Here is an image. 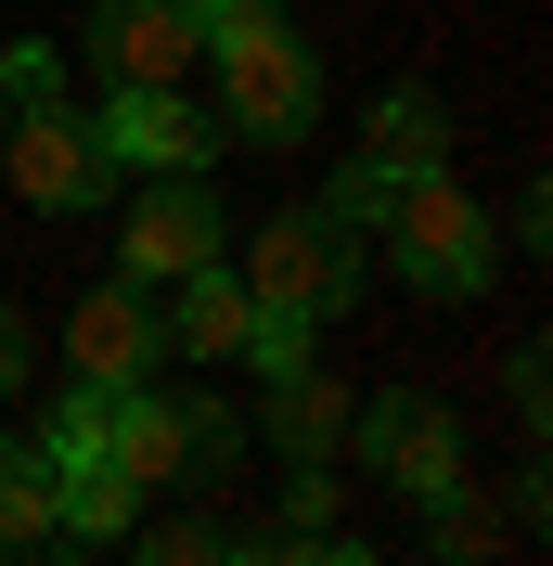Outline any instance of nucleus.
<instances>
[{
    "instance_id": "17",
    "label": "nucleus",
    "mask_w": 553,
    "mask_h": 566,
    "mask_svg": "<svg viewBox=\"0 0 553 566\" xmlns=\"http://www.w3.org/2000/svg\"><path fill=\"white\" fill-rule=\"evenodd\" d=\"M232 566H374L361 541H322V528H296V541H232Z\"/></svg>"
},
{
    "instance_id": "21",
    "label": "nucleus",
    "mask_w": 553,
    "mask_h": 566,
    "mask_svg": "<svg viewBox=\"0 0 553 566\" xmlns=\"http://www.w3.org/2000/svg\"><path fill=\"white\" fill-rule=\"evenodd\" d=\"M0 116H13V104H0Z\"/></svg>"
},
{
    "instance_id": "16",
    "label": "nucleus",
    "mask_w": 553,
    "mask_h": 566,
    "mask_svg": "<svg viewBox=\"0 0 553 566\" xmlns=\"http://www.w3.org/2000/svg\"><path fill=\"white\" fill-rule=\"evenodd\" d=\"M129 566H232V528H207V515H168V528H142Z\"/></svg>"
},
{
    "instance_id": "10",
    "label": "nucleus",
    "mask_w": 553,
    "mask_h": 566,
    "mask_svg": "<svg viewBox=\"0 0 553 566\" xmlns=\"http://www.w3.org/2000/svg\"><path fill=\"white\" fill-rule=\"evenodd\" d=\"M155 335H168L180 360H244V335H258V296H244L232 258H207V271L168 283V310H155Z\"/></svg>"
},
{
    "instance_id": "8",
    "label": "nucleus",
    "mask_w": 553,
    "mask_h": 566,
    "mask_svg": "<svg viewBox=\"0 0 553 566\" xmlns=\"http://www.w3.org/2000/svg\"><path fill=\"white\" fill-rule=\"evenodd\" d=\"M91 142H104L116 168L207 180V155H219V116H194V91H116V104L91 116Z\"/></svg>"
},
{
    "instance_id": "14",
    "label": "nucleus",
    "mask_w": 553,
    "mask_h": 566,
    "mask_svg": "<svg viewBox=\"0 0 553 566\" xmlns=\"http://www.w3.org/2000/svg\"><path fill=\"white\" fill-rule=\"evenodd\" d=\"M39 541H65L52 528V451L39 438H0V554H39Z\"/></svg>"
},
{
    "instance_id": "12",
    "label": "nucleus",
    "mask_w": 553,
    "mask_h": 566,
    "mask_svg": "<svg viewBox=\"0 0 553 566\" xmlns=\"http://www.w3.org/2000/svg\"><path fill=\"white\" fill-rule=\"evenodd\" d=\"M438 155H450V116H438V91H386V104L361 116V168L413 180V168H438Z\"/></svg>"
},
{
    "instance_id": "9",
    "label": "nucleus",
    "mask_w": 553,
    "mask_h": 566,
    "mask_svg": "<svg viewBox=\"0 0 553 566\" xmlns=\"http://www.w3.org/2000/svg\"><path fill=\"white\" fill-rule=\"evenodd\" d=\"M155 360H168V335H155V296L142 283H104V296L65 310V374L77 387H142Z\"/></svg>"
},
{
    "instance_id": "13",
    "label": "nucleus",
    "mask_w": 553,
    "mask_h": 566,
    "mask_svg": "<svg viewBox=\"0 0 553 566\" xmlns=\"http://www.w3.org/2000/svg\"><path fill=\"white\" fill-rule=\"evenodd\" d=\"M52 528H77V541H129V528H142V490L116 476V463H52Z\"/></svg>"
},
{
    "instance_id": "1",
    "label": "nucleus",
    "mask_w": 553,
    "mask_h": 566,
    "mask_svg": "<svg viewBox=\"0 0 553 566\" xmlns=\"http://www.w3.org/2000/svg\"><path fill=\"white\" fill-rule=\"evenodd\" d=\"M244 296L271 322H347L361 310V232L347 219H322V207H283V219H258L244 232Z\"/></svg>"
},
{
    "instance_id": "20",
    "label": "nucleus",
    "mask_w": 553,
    "mask_h": 566,
    "mask_svg": "<svg viewBox=\"0 0 553 566\" xmlns=\"http://www.w3.org/2000/svg\"><path fill=\"white\" fill-rule=\"evenodd\" d=\"M0 566H39V554H0Z\"/></svg>"
},
{
    "instance_id": "6",
    "label": "nucleus",
    "mask_w": 553,
    "mask_h": 566,
    "mask_svg": "<svg viewBox=\"0 0 553 566\" xmlns=\"http://www.w3.org/2000/svg\"><path fill=\"white\" fill-rule=\"evenodd\" d=\"M207 258H232V219H219L207 180H155V193L116 219V283H142V296H168V283L207 271Z\"/></svg>"
},
{
    "instance_id": "11",
    "label": "nucleus",
    "mask_w": 553,
    "mask_h": 566,
    "mask_svg": "<svg viewBox=\"0 0 553 566\" xmlns=\"http://www.w3.org/2000/svg\"><path fill=\"white\" fill-rule=\"evenodd\" d=\"M347 412H361V399H347L322 360H283L271 399H258V438H271L283 463H335V451H347Z\"/></svg>"
},
{
    "instance_id": "5",
    "label": "nucleus",
    "mask_w": 553,
    "mask_h": 566,
    "mask_svg": "<svg viewBox=\"0 0 553 566\" xmlns=\"http://www.w3.org/2000/svg\"><path fill=\"white\" fill-rule=\"evenodd\" d=\"M347 451L374 463L399 502H450V490H463V424H450L438 399H413V387L361 399V412H347Z\"/></svg>"
},
{
    "instance_id": "15",
    "label": "nucleus",
    "mask_w": 553,
    "mask_h": 566,
    "mask_svg": "<svg viewBox=\"0 0 553 566\" xmlns=\"http://www.w3.org/2000/svg\"><path fill=\"white\" fill-rule=\"evenodd\" d=\"M104 438H116V387H77L65 374V399L39 412V451L52 463H104Z\"/></svg>"
},
{
    "instance_id": "19",
    "label": "nucleus",
    "mask_w": 553,
    "mask_h": 566,
    "mask_svg": "<svg viewBox=\"0 0 553 566\" xmlns=\"http://www.w3.org/2000/svg\"><path fill=\"white\" fill-rule=\"evenodd\" d=\"M13 387H27V322L0 310V399H13Z\"/></svg>"
},
{
    "instance_id": "18",
    "label": "nucleus",
    "mask_w": 553,
    "mask_h": 566,
    "mask_svg": "<svg viewBox=\"0 0 553 566\" xmlns=\"http://www.w3.org/2000/svg\"><path fill=\"white\" fill-rule=\"evenodd\" d=\"M52 91H65V65H52V52H39V39H27V52L0 65V104H52Z\"/></svg>"
},
{
    "instance_id": "3",
    "label": "nucleus",
    "mask_w": 553,
    "mask_h": 566,
    "mask_svg": "<svg viewBox=\"0 0 553 566\" xmlns=\"http://www.w3.org/2000/svg\"><path fill=\"white\" fill-rule=\"evenodd\" d=\"M374 232H386V258H399L413 296H477L489 283V219H477V193H463L450 168H413L399 193H386Z\"/></svg>"
},
{
    "instance_id": "2",
    "label": "nucleus",
    "mask_w": 553,
    "mask_h": 566,
    "mask_svg": "<svg viewBox=\"0 0 553 566\" xmlns=\"http://www.w3.org/2000/svg\"><path fill=\"white\" fill-rule=\"evenodd\" d=\"M219 52V142H258V155H283V142H310L322 116V65H310V39L283 27H244V39H207Z\"/></svg>"
},
{
    "instance_id": "4",
    "label": "nucleus",
    "mask_w": 553,
    "mask_h": 566,
    "mask_svg": "<svg viewBox=\"0 0 553 566\" xmlns=\"http://www.w3.org/2000/svg\"><path fill=\"white\" fill-rule=\"evenodd\" d=\"M0 168H13V193H27V207H52V219H77V207H104V193H116V155L91 142V116H77L65 91L0 116Z\"/></svg>"
},
{
    "instance_id": "7",
    "label": "nucleus",
    "mask_w": 553,
    "mask_h": 566,
    "mask_svg": "<svg viewBox=\"0 0 553 566\" xmlns=\"http://www.w3.org/2000/svg\"><path fill=\"white\" fill-rule=\"evenodd\" d=\"M91 65L116 77V91H180V77H194V52H207V39H194V0H91Z\"/></svg>"
}]
</instances>
